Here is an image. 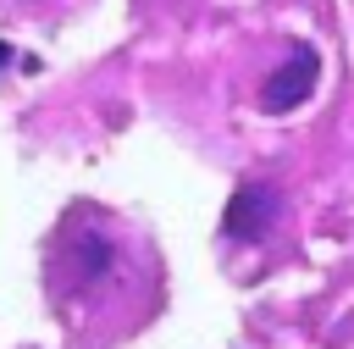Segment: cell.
Listing matches in <instances>:
<instances>
[{
  "instance_id": "obj_1",
  "label": "cell",
  "mask_w": 354,
  "mask_h": 349,
  "mask_svg": "<svg viewBox=\"0 0 354 349\" xmlns=\"http://www.w3.org/2000/svg\"><path fill=\"white\" fill-rule=\"evenodd\" d=\"M50 266H55V305L61 310H88V316L116 310L144 283L138 255L127 249V238L111 222H100V211H88V205L72 211V222L61 227Z\"/></svg>"
},
{
  "instance_id": "obj_2",
  "label": "cell",
  "mask_w": 354,
  "mask_h": 349,
  "mask_svg": "<svg viewBox=\"0 0 354 349\" xmlns=\"http://www.w3.org/2000/svg\"><path fill=\"white\" fill-rule=\"evenodd\" d=\"M315 78H321V55L310 44H293V55L260 83V105L266 111H293V105H304L315 94Z\"/></svg>"
},
{
  "instance_id": "obj_3",
  "label": "cell",
  "mask_w": 354,
  "mask_h": 349,
  "mask_svg": "<svg viewBox=\"0 0 354 349\" xmlns=\"http://www.w3.org/2000/svg\"><path fill=\"white\" fill-rule=\"evenodd\" d=\"M277 211H282V199H277L271 183H243L227 199V211H221V233L238 238V244H254V238H266V227L277 222Z\"/></svg>"
},
{
  "instance_id": "obj_4",
  "label": "cell",
  "mask_w": 354,
  "mask_h": 349,
  "mask_svg": "<svg viewBox=\"0 0 354 349\" xmlns=\"http://www.w3.org/2000/svg\"><path fill=\"white\" fill-rule=\"evenodd\" d=\"M6 61H11V44H6V39H0V66H6Z\"/></svg>"
}]
</instances>
